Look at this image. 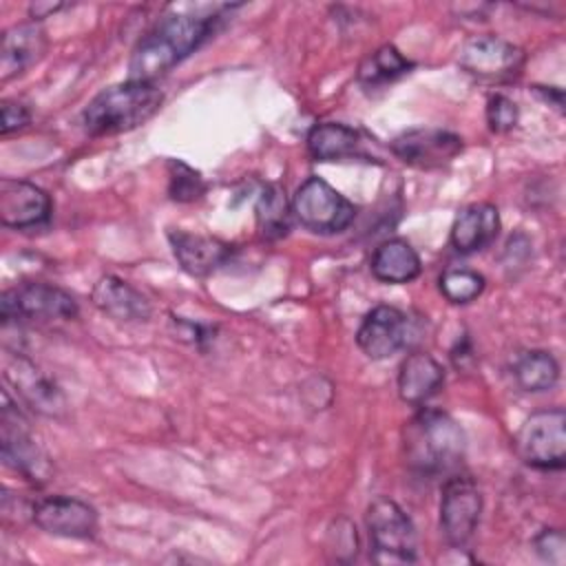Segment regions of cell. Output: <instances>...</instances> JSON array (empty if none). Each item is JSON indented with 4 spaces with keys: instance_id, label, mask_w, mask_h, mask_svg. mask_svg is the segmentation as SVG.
I'll return each instance as SVG.
<instances>
[{
    "instance_id": "6",
    "label": "cell",
    "mask_w": 566,
    "mask_h": 566,
    "mask_svg": "<svg viewBox=\"0 0 566 566\" xmlns=\"http://www.w3.org/2000/svg\"><path fill=\"white\" fill-rule=\"evenodd\" d=\"M517 455L535 469L555 471L566 462V413L564 409H542L531 413L517 436Z\"/></svg>"
},
{
    "instance_id": "16",
    "label": "cell",
    "mask_w": 566,
    "mask_h": 566,
    "mask_svg": "<svg viewBox=\"0 0 566 566\" xmlns=\"http://www.w3.org/2000/svg\"><path fill=\"white\" fill-rule=\"evenodd\" d=\"M46 46V31L35 20L7 29L0 42V82H9L38 64L44 57Z\"/></svg>"
},
{
    "instance_id": "24",
    "label": "cell",
    "mask_w": 566,
    "mask_h": 566,
    "mask_svg": "<svg viewBox=\"0 0 566 566\" xmlns=\"http://www.w3.org/2000/svg\"><path fill=\"white\" fill-rule=\"evenodd\" d=\"M513 376L524 391H548L559 378V365L553 354L544 349H531L517 356Z\"/></svg>"
},
{
    "instance_id": "23",
    "label": "cell",
    "mask_w": 566,
    "mask_h": 566,
    "mask_svg": "<svg viewBox=\"0 0 566 566\" xmlns=\"http://www.w3.org/2000/svg\"><path fill=\"white\" fill-rule=\"evenodd\" d=\"M254 212H256L259 232L265 239H281L292 228V217H294L292 203H287L285 192L274 184H270L261 190Z\"/></svg>"
},
{
    "instance_id": "11",
    "label": "cell",
    "mask_w": 566,
    "mask_h": 566,
    "mask_svg": "<svg viewBox=\"0 0 566 566\" xmlns=\"http://www.w3.org/2000/svg\"><path fill=\"white\" fill-rule=\"evenodd\" d=\"M458 64L480 80H506L520 73L524 53L500 35H473L458 49Z\"/></svg>"
},
{
    "instance_id": "22",
    "label": "cell",
    "mask_w": 566,
    "mask_h": 566,
    "mask_svg": "<svg viewBox=\"0 0 566 566\" xmlns=\"http://www.w3.org/2000/svg\"><path fill=\"white\" fill-rule=\"evenodd\" d=\"M420 270V256L405 239H387L371 254V274L382 283H409Z\"/></svg>"
},
{
    "instance_id": "15",
    "label": "cell",
    "mask_w": 566,
    "mask_h": 566,
    "mask_svg": "<svg viewBox=\"0 0 566 566\" xmlns=\"http://www.w3.org/2000/svg\"><path fill=\"white\" fill-rule=\"evenodd\" d=\"M51 214L49 195L24 179H0V221L4 228L27 230L44 223Z\"/></svg>"
},
{
    "instance_id": "20",
    "label": "cell",
    "mask_w": 566,
    "mask_h": 566,
    "mask_svg": "<svg viewBox=\"0 0 566 566\" xmlns=\"http://www.w3.org/2000/svg\"><path fill=\"white\" fill-rule=\"evenodd\" d=\"M444 382L442 365L424 352L409 354L398 371V396L407 405H424Z\"/></svg>"
},
{
    "instance_id": "2",
    "label": "cell",
    "mask_w": 566,
    "mask_h": 566,
    "mask_svg": "<svg viewBox=\"0 0 566 566\" xmlns=\"http://www.w3.org/2000/svg\"><path fill=\"white\" fill-rule=\"evenodd\" d=\"M464 431L442 409L422 407L402 427V455L407 467L424 478L453 471L464 455Z\"/></svg>"
},
{
    "instance_id": "14",
    "label": "cell",
    "mask_w": 566,
    "mask_h": 566,
    "mask_svg": "<svg viewBox=\"0 0 566 566\" xmlns=\"http://www.w3.org/2000/svg\"><path fill=\"white\" fill-rule=\"evenodd\" d=\"M407 316L394 305H376L365 314L356 332V343L367 358L385 360L407 345Z\"/></svg>"
},
{
    "instance_id": "9",
    "label": "cell",
    "mask_w": 566,
    "mask_h": 566,
    "mask_svg": "<svg viewBox=\"0 0 566 566\" xmlns=\"http://www.w3.org/2000/svg\"><path fill=\"white\" fill-rule=\"evenodd\" d=\"M482 495L471 475L447 478L440 497V531L451 546H464L480 522Z\"/></svg>"
},
{
    "instance_id": "26",
    "label": "cell",
    "mask_w": 566,
    "mask_h": 566,
    "mask_svg": "<svg viewBox=\"0 0 566 566\" xmlns=\"http://www.w3.org/2000/svg\"><path fill=\"white\" fill-rule=\"evenodd\" d=\"M484 276L469 268H449L440 276V292L447 301L464 305L484 292Z\"/></svg>"
},
{
    "instance_id": "18",
    "label": "cell",
    "mask_w": 566,
    "mask_h": 566,
    "mask_svg": "<svg viewBox=\"0 0 566 566\" xmlns=\"http://www.w3.org/2000/svg\"><path fill=\"white\" fill-rule=\"evenodd\" d=\"M168 241L179 265L192 276H206L219 270L228 259L232 248L221 239L192 234L186 230H170Z\"/></svg>"
},
{
    "instance_id": "5",
    "label": "cell",
    "mask_w": 566,
    "mask_h": 566,
    "mask_svg": "<svg viewBox=\"0 0 566 566\" xmlns=\"http://www.w3.org/2000/svg\"><path fill=\"white\" fill-rule=\"evenodd\" d=\"M294 219L316 234L343 232L356 217L354 203L321 177H307L292 197Z\"/></svg>"
},
{
    "instance_id": "21",
    "label": "cell",
    "mask_w": 566,
    "mask_h": 566,
    "mask_svg": "<svg viewBox=\"0 0 566 566\" xmlns=\"http://www.w3.org/2000/svg\"><path fill=\"white\" fill-rule=\"evenodd\" d=\"M307 153L316 161H338L360 155V133L340 122H323L310 128Z\"/></svg>"
},
{
    "instance_id": "25",
    "label": "cell",
    "mask_w": 566,
    "mask_h": 566,
    "mask_svg": "<svg viewBox=\"0 0 566 566\" xmlns=\"http://www.w3.org/2000/svg\"><path fill=\"white\" fill-rule=\"evenodd\" d=\"M411 66L413 64L394 44H385L365 57L358 69V82L376 88L409 73Z\"/></svg>"
},
{
    "instance_id": "1",
    "label": "cell",
    "mask_w": 566,
    "mask_h": 566,
    "mask_svg": "<svg viewBox=\"0 0 566 566\" xmlns=\"http://www.w3.org/2000/svg\"><path fill=\"white\" fill-rule=\"evenodd\" d=\"M223 9L228 7H212L203 13H168L159 18L135 44L128 62V80L153 82L168 73L214 33Z\"/></svg>"
},
{
    "instance_id": "4",
    "label": "cell",
    "mask_w": 566,
    "mask_h": 566,
    "mask_svg": "<svg viewBox=\"0 0 566 566\" xmlns=\"http://www.w3.org/2000/svg\"><path fill=\"white\" fill-rule=\"evenodd\" d=\"M371 559L382 566L416 562V528L409 515L389 497H376L367 509Z\"/></svg>"
},
{
    "instance_id": "10",
    "label": "cell",
    "mask_w": 566,
    "mask_h": 566,
    "mask_svg": "<svg viewBox=\"0 0 566 566\" xmlns=\"http://www.w3.org/2000/svg\"><path fill=\"white\" fill-rule=\"evenodd\" d=\"M4 380L13 387L15 396L35 413L60 418L66 411V398L57 382L42 371L24 354H11L4 363Z\"/></svg>"
},
{
    "instance_id": "17",
    "label": "cell",
    "mask_w": 566,
    "mask_h": 566,
    "mask_svg": "<svg viewBox=\"0 0 566 566\" xmlns=\"http://www.w3.org/2000/svg\"><path fill=\"white\" fill-rule=\"evenodd\" d=\"M91 298L99 312L122 323H144L153 314L150 301L128 281L113 274L102 276L93 285Z\"/></svg>"
},
{
    "instance_id": "12",
    "label": "cell",
    "mask_w": 566,
    "mask_h": 566,
    "mask_svg": "<svg viewBox=\"0 0 566 566\" xmlns=\"http://www.w3.org/2000/svg\"><path fill=\"white\" fill-rule=\"evenodd\" d=\"M31 517L38 528L57 537L86 539L97 533V511L71 495H49L33 504Z\"/></svg>"
},
{
    "instance_id": "13",
    "label": "cell",
    "mask_w": 566,
    "mask_h": 566,
    "mask_svg": "<svg viewBox=\"0 0 566 566\" xmlns=\"http://www.w3.org/2000/svg\"><path fill=\"white\" fill-rule=\"evenodd\" d=\"M462 150V137L444 128H411L391 142V153L416 168H440Z\"/></svg>"
},
{
    "instance_id": "30",
    "label": "cell",
    "mask_w": 566,
    "mask_h": 566,
    "mask_svg": "<svg viewBox=\"0 0 566 566\" xmlns=\"http://www.w3.org/2000/svg\"><path fill=\"white\" fill-rule=\"evenodd\" d=\"M29 119H31V115H29L27 106H22L20 102H9V99L2 102V126H0L2 135L24 128L29 124Z\"/></svg>"
},
{
    "instance_id": "3",
    "label": "cell",
    "mask_w": 566,
    "mask_h": 566,
    "mask_svg": "<svg viewBox=\"0 0 566 566\" xmlns=\"http://www.w3.org/2000/svg\"><path fill=\"white\" fill-rule=\"evenodd\" d=\"M164 102L155 82L126 80L97 93L82 111V124L88 135L126 133L150 119Z\"/></svg>"
},
{
    "instance_id": "31",
    "label": "cell",
    "mask_w": 566,
    "mask_h": 566,
    "mask_svg": "<svg viewBox=\"0 0 566 566\" xmlns=\"http://www.w3.org/2000/svg\"><path fill=\"white\" fill-rule=\"evenodd\" d=\"M57 9H62V4H42V2H35V4H31V15H33V18H44L46 13H53V11H57Z\"/></svg>"
},
{
    "instance_id": "19",
    "label": "cell",
    "mask_w": 566,
    "mask_h": 566,
    "mask_svg": "<svg viewBox=\"0 0 566 566\" xmlns=\"http://www.w3.org/2000/svg\"><path fill=\"white\" fill-rule=\"evenodd\" d=\"M500 232V212L493 203H471L462 208L451 226V248L455 252L469 254L486 248L491 241H495Z\"/></svg>"
},
{
    "instance_id": "27",
    "label": "cell",
    "mask_w": 566,
    "mask_h": 566,
    "mask_svg": "<svg viewBox=\"0 0 566 566\" xmlns=\"http://www.w3.org/2000/svg\"><path fill=\"white\" fill-rule=\"evenodd\" d=\"M201 175L179 159L168 161V195L175 201H195L203 195Z\"/></svg>"
},
{
    "instance_id": "8",
    "label": "cell",
    "mask_w": 566,
    "mask_h": 566,
    "mask_svg": "<svg viewBox=\"0 0 566 566\" xmlns=\"http://www.w3.org/2000/svg\"><path fill=\"white\" fill-rule=\"evenodd\" d=\"M75 298L51 283H22L2 292L0 314L2 323L11 321H69L77 316Z\"/></svg>"
},
{
    "instance_id": "28",
    "label": "cell",
    "mask_w": 566,
    "mask_h": 566,
    "mask_svg": "<svg viewBox=\"0 0 566 566\" xmlns=\"http://www.w3.org/2000/svg\"><path fill=\"white\" fill-rule=\"evenodd\" d=\"M486 124L493 133H506L517 124V104L506 95H491L486 102Z\"/></svg>"
},
{
    "instance_id": "29",
    "label": "cell",
    "mask_w": 566,
    "mask_h": 566,
    "mask_svg": "<svg viewBox=\"0 0 566 566\" xmlns=\"http://www.w3.org/2000/svg\"><path fill=\"white\" fill-rule=\"evenodd\" d=\"M564 548H566V539L557 528H544L535 537V551L539 553L542 559L551 564H564V557H566Z\"/></svg>"
},
{
    "instance_id": "7",
    "label": "cell",
    "mask_w": 566,
    "mask_h": 566,
    "mask_svg": "<svg viewBox=\"0 0 566 566\" xmlns=\"http://www.w3.org/2000/svg\"><path fill=\"white\" fill-rule=\"evenodd\" d=\"M0 447L2 460L27 480L44 482L51 475V462L44 449L35 442L27 418L9 400L7 391H2L0 409Z\"/></svg>"
}]
</instances>
